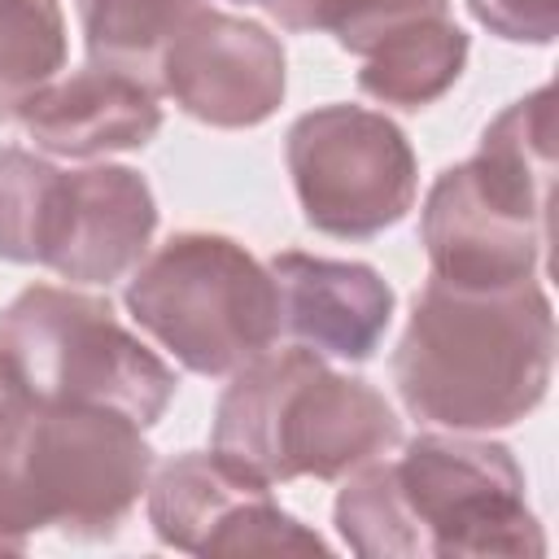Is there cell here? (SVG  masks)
I'll list each match as a JSON object with an SVG mask.
<instances>
[{"label": "cell", "instance_id": "cell-7", "mask_svg": "<svg viewBox=\"0 0 559 559\" xmlns=\"http://www.w3.org/2000/svg\"><path fill=\"white\" fill-rule=\"evenodd\" d=\"M0 358L31 402L105 406L140 428L175 397V371L131 336L105 297L31 284L0 310Z\"/></svg>", "mask_w": 559, "mask_h": 559}, {"label": "cell", "instance_id": "cell-19", "mask_svg": "<svg viewBox=\"0 0 559 559\" xmlns=\"http://www.w3.org/2000/svg\"><path fill=\"white\" fill-rule=\"evenodd\" d=\"M467 9L489 35L507 44L546 48L559 35V0H467Z\"/></svg>", "mask_w": 559, "mask_h": 559}, {"label": "cell", "instance_id": "cell-21", "mask_svg": "<svg viewBox=\"0 0 559 559\" xmlns=\"http://www.w3.org/2000/svg\"><path fill=\"white\" fill-rule=\"evenodd\" d=\"M17 397H26V393L17 389V380H13V371H9V362L0 358V415H4V411H9V406H13Z\"/></svg>", "mask_w": 559, "mask_h": 559}, {"label": "cell", "instance_id": "cell-17", "mask_svg": "<svg viewBox=\"0 0 559 559\" xmlns=\"http://www.w3.org/2000/svg\"><path fill=\"white\" fill-rule=\"evenodd\" d=\"M66 170L26 148H0V258L39 262L52 249Z\"/></svg>", "mask_w": 559, "mask_h": 559}, {"label": "cell", "instance_id": "cell-10", "mask_svg": "<svg viewBox=\"0 0 559 559\" xmlns=\"http://www.w3.org/2000/svg\"><path fill=\"white\" fill-rule=\"evenodd\" d=\"M280 39L253 22L201 4L162 52L157 92L205 127H258L284 105Z\"/></svg>", "mask_w": 559, "mask_h": 559}, {"label": "cell", "instance_id": "cell-4", "mask_svg": "<svg viewBox=\"0 0 559 559\" xmlns=\"http://www.w3.org/2000/svg\"><path fill=\"white\" fill-rule=\"evenodd\" d=\"M397 441L402 424L384 393L306 345H271L231 371L214 406V450L266 485L297 476L341 480Z\"/></svg>", "mask_w": 559, "mask_h": 559}, {"label": "cell", "instance_id": "cell-6", "mask_svg": "<svg viewBox=\"0 0 559 559\" xmlns=\"http://www.w3.org/2000/svg\"><path fill=\"white\" fill-rule=\"evenodd\" d=\"M131 319L197 376H231L280 341L266 262L218 231H179L127 280Z\"/></svg>", "mask_w": 559, "mask_h": 559}, {"label": "cell", "instance_id": "cell-18", "mask_svg": "<svg viewBox=\"0 0 559 559\" xmlns=\"http://www.w3.org/2000/svg\"><path fill=\"white\" fill-rule=\"evenodd\" d=\"M271 17L284 31H328L345 52L367 57L397 26L450 17V0H280Z\"/></svg>", "mask_w": 559, "mask_h": 559}, {"label": "cell", "instance_id": "cell-14", "mask_svg": "<svg viewBox=\"0 0 559 559\" xmlns=\"http://www.w3.org/2000/svg\"><path fill=\"white\" fill-rule=\"evenodd\" d=\"M467 66V35L450 17H424L384 35L358 70V87L397 109H424L441 100Z\"/></svg>", "mask_w": 559, "mask_h": 559}, {"label": "cell", "instance_id": "cell-11", "mask_svg": "<svg viewBox=\"0 0 559 559\" xmlns=\"http://www.w3.org/2000/svg\"><path fill=\"white\" fill-rule=\"evenodd\" d=\"M266 271L280 297V336L341 362H367L380 349L393 319V288L376 266L288 249Z\"/></svg>", "mask_w": 559, "mask_h": 559}, {"label": "cell", "instance_id": "cell-22", "mask_svg": "<svg viewBox=\"0 0 559 559\" xmlns=\"http://www.w3.org/2000/svg\"><path fill=\"white\" fill-rule=\"evenodd\" d=\"M236 4H258V9H266V13H271L280 0H236Z\"/></svg>", "mask_w": 559, "mask_h": 559}, {"label": "cell", "instance_id": "cell-1", "mask_svg": "<svg viewBox=\"0 0 559 559\" xmlns=\"http://www.w3.org/2000/svg\"><path fill=\"white\" fill-rule=\"evenodd\" d=\"M524 489V467L507 445L445 428L349 472L332 520L362 559H537L546 537Z\"/></svg>", "mask_w": 559, "mask_h": 559}, {"label": "cell", "instance_id": "cell-15", "mask_svg": "<svg viewBox=\"0 0 559 559\" xmlns=\"http://www.w3.org/2000/svg\"><path fill=\"white\" fill-rule=\"evenodd\" d=\"M87 61L122 70L157 92L162 52L201 0H74ZM162 96V92H157Z\"/></svg>", "mask_w": 559, "mask_h": 559}, {"label": "cell", "instance_id": "cell-9", "mask_svg": "<svg viewBox=\"0 0 559 559\" xmlns=\"http://www.w3.org/2000/svg\"><path fill=\"white\" fill-rule=\"evenodd\" d=\"M144 511L162 546L183 555H280V550H328L319 533L293 520L271 485L227 454L188 450L153 463Z\"/></svg>", "mask_w": 559, "mask_h": 559}, {"label": "cell", "instance_id": "cell-16", "mask_svg": "<svg viewBox=\"0 0 559 559\" xmlns=\"http://www.w3.org/2000/svg\"><path fill=\"white\" fill-rule=\"evenodd\" d=\"M66 70L61 0H0V118L17 114Z\"/></svg>", "mask_w": 559, "mask_h": 559}, {"label": "cell", "instance_id": "cell-3", "mask_svg": "<svg viewBox=\"0 0 559 559\" xmlns=\"http://www.w3.org/2000/svg\"><path fill=\"white\" fill-rule=\"evenodd\" d=\"M555 175V87L511 100L467 162L445 166L424 197L419 240L432 280L502 288L533 280L546 253Z\"/></svg>", "mask_w": 559, "mask_h": 559}, {"label": "cell", "instance_id": "cell-20", "mask_svg": "<svg viewBox=\"0 0 559 559\" xmlns=\"http://www.w3.org/2000/svg\"><path fill=\"white\" fill-rule=\"evenodd\" d=\"M31 537H35V528H31V520L22 515V507H17L13 489H9V480L0 476V550H26Z\"/></svg>", "mask_w": 559, "mask_h": 559}, {"label": "cell", "instance_id": "cell-5", "mask_svg": "<svg viewBox=\"0 0 559 559\" xmlns=\"http://www.w3.org/2000/svg\"><path fill=\"white\" fill-rule=\"evenodd\" d=\"M0 476L35 533L100 542L144 498L153 445L118 411L17 397L0 415Z\"/></svg>", "mask_w": 559, "mask_h": 559}, {"label": "cell", "instance_id": "cell-8", "mask_svg": "<svg viewBox=\"0 0 559 559\" xmlns=\"http://www.w3.org/2000/svg\"><path fill=\"white\" fill-rule=\"evenodd\" d=\"M306 223L323 236L367 240L402 223L419 192V162L402 127L362 105H319L284 135Z\"/></svg>", "mask_w": 559, "mask_h": 559}, {"label": "cell", "instance_id": "cell-13", "mask_svg": "<svg viewBox=\"0 0 559 559\" xmlns=\"http://www.w3.org/2000/svg\"><path fill=\"white\" fill-rule=\"evenodd\" d=\"M17 122L35 148L92 162L105 153L144 148L162 131V105L148 83L87 61L83 70L57 74L44 92H35Z\"/></svg>", "mask_w": 559, "mask_h": 559}, {"label": "cell", "instance_id": "cell-2", "mask_svg": "<svg viewBox=\"0 0 559 559\" xmlns=\"http://www.w3.org/2000/svg\"><path fill=\"white\" fill-rule=\"evenodd\" d=\"M555 371V314L537 280L463 288L428 280L393 349L402 406L450 432L511 428Z\"/></svg>", "mask_w": 559, "mask_h": 559}, {"label": "cell", "instance_id": "cell-12", "mask_svg": "<svg viewBox=\"0 0 559 559\" xmlns=\"http://www.w3.org/2000/svg\"><path fill=\"white\" fill-rule=\"evenodd\" d=\"M157 231V201L131 166L66 170V197L52 249L44 258L70 284H114L140 266Z\"/></svg>", "mask_w": 559, "mask_h": 559}]
</instances>
